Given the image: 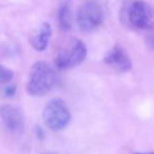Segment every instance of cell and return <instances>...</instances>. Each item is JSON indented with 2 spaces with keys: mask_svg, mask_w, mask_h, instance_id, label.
Returning <instances> with one entry per match:
<instances>
[{
  "mask_svg": "<svg viewBox=\"0 0 154 154\" xmlns=\"http://www.w3.org/2000/svg\"><path fill=\"white\" fill-rule=\"evenodd\" d=\"M57 81V73L51 65L45 61H38L29 69L25 89L32 97H43L55 87Z\"/></svg>",
  "mask_w": 154,
  "mask_h": 154,
  "instance_id": "6da1fadb",
  "label": "cell"
},
{
  "mask_svg": "<svg viewBox=\"0 0 154 154\" xmlns=\"http://www.w3.org/2000/svg\"><path fill=\"white\" fill-rule=\"evenodd\" d=\"M126 21L138 29L154 27V8L144 0H133L125 8Z\"/></svg>",
  "mask_w": 154,
  "mask_h": 154,
  "instance_id": "7a4b0ae2",
  "label": "cell"
},
{
  "mask_svg": "<svg viewBox=\"0 0 154 154\" xmlns=\"http://www.w3.org/2000/svg\"><path fill=\"white\" fill-rule=\"evenodd\" d=\"M42 118L45 126L48 129L53 131H60L69 125L71 114L63 100L54 99L45 105Z\"/></svg>",
  "mask_w": 154,
  "mask_h": 154,
  "instance_id": "3957f363",
  "label": "cell"
},
{
  "mask_svg": "<svg viewBox=\"0 0 154 154\" xmlns=\"http://www.w3.org/2000/svg\"><path fill=\"white\" fill-rule=\"evenodd\" d=\"M87 56L86 45L80 39L73 38L61 48L55 58V65L59 69H69L80 65Z\"/></svg>",
  "mask_w": 154,
  "mask_h": 154,
  "instance_id": "277c9868",
  "label": "cell"
},
{
  "mask_svg": "<svg viewBox=\"0 0 154 154\" xmlns=\"http://www.w3.org/2000/svg\"><path fill=\"white\" fill-rule=\"evenodd\" d=\"M103 6L97 0H86L80 5L77 14L79 29L85 32L94 31L103 23Z\"/></svg>",
  "mask_w": 154,
  "mask_h": 154,
  "instance_id": "5b68a950",
  "label": "cell"
},
{
  "mask_svg": "<svg viewBox=\"0 0 154 154\" xmlns=\"http://www.w3.org/2000/svg\"><path fill=\"white\" fill-rule=\"evenodd\" d=\"M104 63L120 72H128L132 68V61L126 51L120 45H114L104 57Z\"/></svg>",
  "mask_w": 154,
  "mask_h": 154,
  "instance_id": "8992f818",
  "label": "cell"
},
{
  "mask_svg": "<svg viewBox=\"0 0 154 154\" xmlns=\"http://www.w3.org/2000/svg\"><path fill=\"white\" fill-rule=\"evenodd\" d=\"M0 118L8 129L14 132H22L24 119L21 111L13 105H2L0 107Z\"/></svg>",
  "mask_w": 154,
  "mask_h": 154,
  "instance_id": "52a82bcc",
  "label": "cell"
},
{
  "mask_svg": "<svg viewBox=\"0 0 154 154\" xmlns=\"http://www.w3.org/2000/svg\"><path fill=\"white\" fill-rule=\"evenodd\" d=\"M51 37V27L48 22H43L35 32L29 37V44L35 51H43L48 46Z\"/></svg>",
  "mask_w": 154,
  "mask_h": 154,
  "instance_id": "ba28073f",
  "label": "cell"
},
{
  "mask_svg": "<svg viewBox=\"0 0 154 154\" xmlns=\"http://www.w3.org/2000/svg\"><path fill=\"white\" fill-rule=\"evenodd\" d=\"M58 21H59V26L63 31H69L72 25L71 21V11L68 4H63L59 8V14H58Z\"/></svg>",
  "mask_w": 154,
  "mask_h": 154,
  "instance_id": "9c48e42d",
  "label": "cell"
},
{
  "mask_svg": "<svg viewBox=\"0 0 154 154\" xmlns=\"http://www.w3.org/2000/svg\"><path fill=\"white\" fill-rule=\"evenodd\" d=\"M14 72L10 68L0 64V84H6L12 81Z\"/></svg>",
  "mask_w": 154,
  "mask_h": 154,
  "instance_id": "30bf717a",
  "label": "cell"
},
{
  "mask_svg": "<svg viewBox=\"0 0 154 154\" xmlns=\"http://www.w3.org/2000/svg\"><path fill=\"white\" fill-rule=\"evenodd\" d=\"M149 31L150 32H148V35H147V37H146V42L149 48L154 51V27L149 29Z\"/></svg>",
  "mask_w": 154,
  "mask_h": 154,
  "instance_id": "8fae6325",
  "label": "cell"
},
{
  "mask_svg": "<svg viewBox=\"0 0 154 154\" xmlns=\"http://www.w3.org/2000/svg\"><path fill=\"white\" fill-rule=\"evenodd\" d=\"M4 93H5L6 97H13V95L16 93V86L15 85H11L4 89Z\"/></svg>",
  "mask_w": 154,
  "mask_h": 154,
  "instance_id": "7c38bea8",
  "label": "cell"
},
{
  "mask_svg": "<svg viewBox=\"0 0 154 154\" xmlns=\"http://www.w3.org/2000/svg\"><path fill=\"white\" fill-rule=\"evenodd\" d=\"M42 154H58V153H55V152H45V153H42Z\"/></svg>",
  "mask_w": 154,
  "mask_h": 154,
  "instance_id": "4fadbf2b",
  "label": "cell"
},
{
  "mask_svg": "<svg viewBox=\"0 0 154 154\" xmlns=\"http://www.w3.org/2000/svg\"><path fill=\"white\" fill-rule=\"evenodd\" d=\"M135 154H154V153H135Z\"/></svg>",
  "mask_w": 154,
  "mask_h": 154,
  "instance_id": "5bb4252c",
  "label": "cell"
}]
</instances>
